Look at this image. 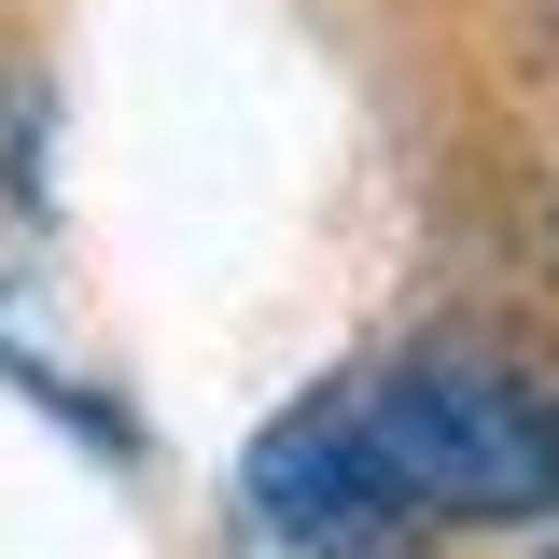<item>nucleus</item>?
I'll return each mask as SVG.
<instances>
[{
	"label": "nucleus",
	"instance_id": "f257e3e1",
	"mask_svg": "<svg viewBox=\"0 0 559 559\" xmlns=\"http://www.w3.org/2000/svg\"><path fill=\"white\" fill-rule=\"evenodd\" d=\"M349 448H364V489L378 518H546L559 503V406L518 378V364H476V349H406L378 378H336Z\"/></svg>",
	"mask_w": 559,
	"mask_h": 559
},
{
	"label": "nucleus",
	"instance_id": "20e7f679",
	"mask_svg": "<svg viewBox=\"0 0 559 559\" xmlns=\"http://www.w3.org/2000/svg\"><path fill=\"white\" fill-rule=\"evenodd\" d=\"M546 559H559V546H546Z\"/></svg>",
	"mask_w": 559,
	"mask_h": 559
},
{
	"label": "nucleus",
	"instance_id": "f03ea898",
	"mask_svg": "<svg viewBox=\"0 0 559 559\" xmlns=\"http://www.w3.org/2000/svg\"><path fill=\"white\" fill-rule=\"evenodd\" d=\"M336 559H406V546H336Z\"/></svg>",
	"mask_w": 559,
	"mask_h": 559
},
{
	"label": "nucleus",
	"instance_id": "7ed1b4c3",
	"mask_svg": "<svg viewBox=\"0 0 559 559\" xmlns=\"http://www.w3.org/2000/svg\"><path fill=\"white\" fill-rule=\"evenodd\" d=\"M546 224H559V197H546Z\"/></svg>",
	"mask_w": 559,
	"mask_h": 559
}]
</instances>
